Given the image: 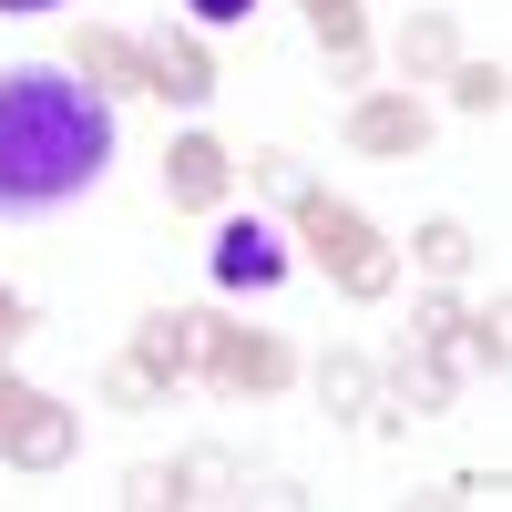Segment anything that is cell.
<instances>
[{
	"label": "cell",
	"mask_w": 512,
	"mask_h": 512,
	"mask_svg": "<svg viewBox=\"0 0 512 512\" xmlns=\"http://www.w3.org/2000/svg\"><path fill=\"white\" fill-rule=\"evenodd\" d=\"M113 164V93L82 82L72 62H21L0 72V226L62 216L93 195Z\"/></svg>",
	"instance_id": "6da1fadb"
},
{
	"label": "cell",
	"mask_w": 512,
	"mask_h": 512,
	"mask_svg": "<svg viewBox=\"0 0 512 512\" xmlns=\"http://www.w3.org/2000/svg\"><path fill=\"white\" fill-rule=\"evenodd\" d=\"M287 205H297V236H308V256H318V267H328L338 287H349V297H390V287H400V256L379 246V226L359 216L349 195H328V185H297Z\"/></svg>",
	"instance_id": "7a4b0ae2"
},
{
	"label": "cell",
	"mask_w": 512,
	"mask_h": 512,
	"mask_svg": "<svg viewBox=\"0 0 512 512\" xmlns=\"http://www.w3.org/2000/svg\"><path fill=\"white\" fill-rule=\"evenodd\" d=\"M195 369L216 379L226 400H277L287 379H297L287 338H267V328H216V318H205V349H195Z\"/></svg>",
	"instance_id": "3957f363"
},
{
	"label": "cell",
	"mask_w": 512,
	"mask_h": 512,
	"mask_svg": "<svg viewBox=\"0 0 512 512\" xmlns=\"http://www.w3.org/2000/svg\"><path fill=\"white\" fill-rule=\"evenodd\" d=\"M144 72H154V93H164V103H185V113L216 93V52H205L185 21H164V31L144 41Z\"/></svg>",
	"instance_id": "277c9868"
},
{
	"label": "cell",
	"mask_w": 512,
	"mask_h": 512,
	"mask_svg": "<svg viewBox=\"0 0 512 512\" xmlns=\"http://www.w3.org/2000/svg\"><path fill=\"white\" fill-rule=\"evenodd\" d=\"M226 185H236V154H226L216 134H185L175 154H164V195H175L185 216H216V205H226Z\"/></svg>",
	"instance_id": "5b68a950"
},
{
	"label": "cell",
	"mask_w": 512,
	"mask_h": 512,
	"mask_svg": "<svg viewBox=\"0 0 512 512\" xmlns=\"http://www.w3.org/2000/svg\"><path fill=\"white\" fill-rule=\"evenodd\" d=\"M349 144L359 154H420L431 144V113H420L410 93H359L349 103Z\"/></svg>",
	"instance_id": "8992f818"
},
{
	"label": "cell",
	"mask_w": 512,
	"mask_h": 512,
	"mask_svg": "<svg viewBox=\"0 0 512 512\" xmlns=\"http://www.w3.org/2000/svg\"><path fill=\"white\" fill-rule=\"evenodd\" d=\"M195 349H205V318H195V308H154V318L134 328V369L154 379V390H175V379L195 369Z\"/></svg>",
	"instance_id": "52a82bcc"
},
{
	"label": "cell",
	"mask_w": 512,
	"mask_h": 512,
	"mask_svg": "<svg viewBox=\"0 0 512 512\" xmlns=\"http://www.w3.org/2000/svg\"><path fill=\"white\" fill-rule=\"evenodd\" d=\"M205 267H216V287H277L287 277V246L256 216H236V226H216V256H205Z\"/></svg>",
	"instance_id": "ba28073f"
},
{
	"label": "cell",
	"mask_w": 512,
	"mask_h": 512,
	"mask_svg": "<svg viewBox=\"0 0 512 512\" xmlns=\"http://www.w3.org/2000/svg\"><path fill=\"white\" fill-rule=\"evenodd\" d=\"M72 410H52V400H31L21 420H11V431H0V461H21V472H62V461H72Z\"/></svg>",
	"instance_id": "9c48e42d"
},
{
	"label": "cell",
	"mask_w": 512,
	"mask_h": 512,
	"mask_svg": "<svg viewBox=\"0 0 512 512\" xmlns=\"http://www.w3.org/2000/svg\"><path fill=\"white\" fill-rule=\"evenodd\" d=\"M72 72H82V82H103V93H154L144 41H123V31H82V41H72Z\"/></svg>",
	"instance_id": "30bf717a"
},
{
	"label": "cell",
	"mask_w": 512,
	"mask_h": 512,
	"mask_svg": "<svg viewBox=\"0 0 512 512\" xmlns=\"http://www.w3.org/2000/svg\"><path fill=\"white\" fill-rule=\"evenodd\" d=\"M390 400H400L410 420H441V410H451V359H441V349H400V359H390Z\"/></svg>",
	"instance_id": "8fae6325"
},
{
	"label": "cell",
	"mask_w": 512,
	"mask_h": 512,
	"mask_svg": "<svg viewBox=\"0 0 512 512\" xmlns=\"http://www.w3.org/2000/svg\"><path fill=\"white\" fill-rule=\"evenodd\" d=\"M318 400H328V420H369V400H379L369 359H359V349H328V369H318Z\"/></svg>",
	"instance_id": "7c38bea8"
},
{
	"label": "cell",
	"mask_w": 512,
	"mask_h": 512,
	"mask_svg": "<svg viewBox=\"0 0 512 512\" xmlns=\"http://www.w3.org/2000/svg\"><path fill=\"white\" fill-rule=\"evenodd\" d=\"M451 62H461L451 21H441V11H410V21H400V72H420V82H431V72H451Z\"/></svg>",
	"instance_id": "4fadbf2b"
},
{
	"label": "cell",
	"mask_w": 512,
	"mask_h": 512,
	"mask_svg": "<svg viewBox=\"0 0 512 512\" xmlns=\"http://www.w3.org/2000/svg\"><path fill=\"white\" fill-rule=\"evenodd\" d=\"M410 256H420V267H431V277H461V267H472L482 246H472V226H461V216H431V226L410 236Z\"/></svg>",
	"instance_id": "5bb4252c"
},
{
	"label": "cell",
	"mask_w": 512,
	"mask_h": 512,
	"mask_svg": "<svg viewBox=\"0 0 512 512\" xmlns=\"http://www.w3.org/2000/svg\"><path fill=\"white\" fill-rule=\"evenodd\" d=\"M441 82H451V103H461V113H502V93H512V72H502V62H451Z\"/></svg>",
	"instance_id": "9a60e30c"
},
{
	"label": "cell",
	"mask_w": 512,
	"mask_h": 512,
	"mask_svg": "<svg viewBox=\"0 0 512 512\" xmlns=\"http://www.w3.org/2000/svg\"><path fill=\"white\" fill-rule=\"evenodd\" d=\"M451 349L472 359V369H492V379H502V359H512V338H502V297H492V308H472V318H461V338H451Z\"/></svg>",
	"instance_id": "2e32d148"
},
{
	"label": "cell",
	"mask_w": 512,
	"mask_h": 512,
	"mask_svg": "<svg viewBox=\"0 0 512 512\" xmlns=\"http://www.w3.org/2000/svg\"><path fill=\"white\" fill-rule=\"evenodd\" d=\"M461 318H472V308H461V297H420V308H410V349H441V359H451Z\"/></svg>",
	"instance_id": "e0dca14e"
},
{
	"label": "cell",
	"mask_w": 512,
	"mask_h": 512,
	"mask_svg": "<svg viewBox=\"0 0 512 512\" xmlns=\"http://www.w3.org/2000/svg\"><path fill=\"white\" fill-rule=\"evenodd\" d=\"M226 482H236V461H226V451H185V461H175V502H216Z\"/></svg>",
	"instance_id": "ac0fdd59"
},
{
	"label": "cell",
	"mask_w": 512,
	"mask_h": 512,
	"mask_svg": "<svg viewBox=\"0 0 512 512\" xmlns=\"http://www.w3.org/2000/svg\"><path fill=\"white\" fill-rule=\"evenodd\" d=\"M103 400H113V410H154L164 390H154V379H144L134 359H113V369H103Z\"/></svg>",
	"instance_id": "d6986e66"
},
{
	"label": "cell",
	"mask_w": 512,
	"mask_h": 512,
	"mask_svg": "<svg viewBox=\"0 0 512 512\" xmlns=\"http://www.w3.org/2000/svg\"><path fill=\"white\" fill-rule=\"evenodd\" d=\"M246 175L267 185V195H297V185H308V175H297V154H277V144H267V154H246Z\"/></svg>",
	"instance_id": "ffe728a7"
},
{
	"label": "cell",
	"mask_w": 512,
	"mask_h": 512,
	"mask_svg": "<svg viewBox=\"0 0 512 512\" xmlns=\"http://www.w3.org/2000/svg\"><path fill=\"white\" fill-rule=\"evenodd\" d=\"M21 338H31V297H21V287H0V359H11Z\"/></svg>",
	"instance_id": "44dd1931"
},
{
	"label": "cell",
	"mask_w": 512,
	"mask_h": 512,
	"mask_svg": "<svg viewBox=\"0 0 512 512\" xmlns=\"http://www.w3.org/2000/svg\"><path fill=\"white\" fill-rule=\"evenodd\" d=\"M185 11H195V21H205V31H236V21H246V11H256V0H185Z\"/></svg>",
	"instance_id": "7402d4cb"
},
{
	"label": "cell",
	"mask_w": 512,
	"mask_h": 512,
	"mask_svg": "<svg viewBox=\"0 0 512 512\" xmlns=\"http://www.w3.org/2000/svg\"><path fill=\"white\" fill-rule=\"evenodd\" d=\"M123 502H175V472H123Z\"/></svg>",
	"instance_id": "603a6c76"
},
{
	"label": "cell",
	"mask_w": 512,
	"mask_h": 512,
	"mask_svg": "<svg viewBox=\"0 0 512 512\" xmlns=\"http://www.w3.org/2000/svg\"><path fill=\"white\" fill-rule=\"evenodd\" d=\"M31 400H41V390H21V379H11V369H0V431H11V420H21Z\"/></svg>",
	"instance_id": "cb8c5ba5"
},
{
	"label": "cell",
	"mask_w": 512,
	"mask_h": 512,
	"mask_svg": "<svg viewBox=\"0 0 512 512\" xmlns=\"http://www.w3.org/2000/svg\"><path fill=\"white\" fill-rule=\"evenodd\" d=\"M0 11H52V0H0Z\"/></svg>",
	"instance_id": "d4e9b609"
}]
</instances>
